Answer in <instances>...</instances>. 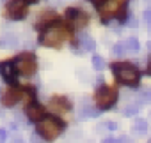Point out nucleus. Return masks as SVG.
<instances>
[{
    "mask_svg": "<svg viewBox=\"0 0 151 143\" xmlns=\"http://www.w3.org/2000/svg\"><path fill=\"white\" fill-rule=\"evenodd\" d=\"M69 37H71V30L64 23H53V25H48L41 32L39 42L48 48H60L62 42Z\"/></svg>",
    "mask_w": 151,
    "mask_h": 143,
    "instance_id": "nucleus-1",
    "label": "nucleus"
},
{
    "mask_svg": "<svg viewBox=\"0 0 151 143\" xmlns=\"http://www.w3.org/2000/svg\"><path fill=\"white\" fill-rule=\"evenodd\" d=\"M112 73L116 76V80L123 85H130V87H137L139 81H140V73L139 69L132 64H126V62H117V64H112Z\"/></svg>",
    "mask_w": 151,
    "mask_h": 143,
    "instance_id": "nucleus-2",
    "label": "nucleus"
},
{
    "mask_svg": "<svg viewBox=\"0 0 151 143\" xmlns=\"http://www.w3.org/2000/svg\"><path fill=\"white\" fill-rule=\"evenodd\" d=\"M64 122L55 118V117H45L41 122H37V134L46 139V141H53L55 138H59V134L64 131Z\"/></svg>",
    "mask_w": 151,
    "mask_h": 143,
    "instance_id": "nucleus-3",
    "label": "nucleus"
},
{
    "mask_svg": "<svg viewBox=\"0 0 151 143\" xmlns=\"http://www.w3.org/2000/svg\"><path fill=\"white\" fill-rule=\"evenodd\" d=\"M126 2H128V0H107L105 4H101L98 7L101 21H110L116 16L119 18V14L126 9Z\"/></svg>",
    "mask_w": 151,
    "mask_h": 143,
    "instance_id": "nucleus-4",
    "label": "nucleus"
},
{
    "mask_svg": "<svg viewBox=\"0 0 151 143\" xmlns=\"http://www.w3.org/2000/svg\"><path fill=\"white\" fill-rule=\"evenodd\" d=\"M14 65L18 69V73H22L23 76H32L37 69V62H36V55L30 51H23L14 58Z\"/></svg>",
    "mask_w": 151,
    "mask_h": 143,
    "instance_id": "nucleus-5",
    "label": "nucleus"
},
{
    "mask_svg": "<svg viewBox=\"0 0 151 143\" xmlns=\"http://www.w3.org/2000/svg\"><path fill=\"white\" fill-rule=\"evenodd\" d=\"M94 101L98 104V108L103 111V110H109L116 104L117 101V90L112 88V87H100L96 90V96H94Z\"/></svg>",
    "mask_w": 151,
    "mask_h": 143,
    "instance_id": "nucleus-6",
    "label": "nucleus"
},
{
    "mask_svg": "<svg viewBox=\"0 0 151 143\" xmlns=\"http://www.w3.org/2000/svg\"><path fill=\"white\" fill-rule=\"evenodd\" d=\"M27 13H29V7L25 0H11L6 7V16L9 20H23Z\"/></svg>",
    "mask_w": 151,
    "mask_h": 143,
    "instance_id": "nucleus-7",
    "label": "nucleus"
},
{
    "mask_svg": "<svg viewBox=\"0 0 151 143\" xmlns=\"http://www.w3.org/2000/svg\"><path fill=\"white\" fill-rule=\"evenodd\" d=\"M34 96V90L30 88V90H25V88H9L6 94H4V97H2V103H4V106H13V104H16L20 99H23L25 96Z\"/></svg>",
    "mask_w": 151,
    "mask_h": 143,
    "instance_id": "nucleus-8",
    "label": "nucleus"
},
{
    "mask_svg": "<svg viewBox=\"0 0 151 143\" xmlns=\"http://www.w3.org/2000/svg\"><path fill=\"white\" fill-rule=\"evenodd\" d=\"M66 18L69 20L71 25H75L77 28L86 27L87 21H89V16H87L84 11H80V9H73V7H69V9L66 11Z\"/></svg>",
    "mask_w": 151,
    "mask_h": 143,
    "instance_id": "nucleus-9",
    "label": "nucleus"
},
{
    "mask_svg": "<svg viewBox=\"0 0 151 143\" xmlns=\"http://www.w3.org/2000/svg\"><path fill=\"white\" fill-rule=\"evenodd\" d=\"M16 73L18 69L14 65V62H0V74L7 83H14L16 81Z\"/></svg>",
    "mask_w": 151,
    "mask_h": 143,
    "instance_id": "nucleus-10",
    "label": "nucleus"
},
{
    "mask_svg": "<svg viewBox=\"0 0 151 143\" xmlns=\"http://www.w3.org/2000/svg\"><path fill=\"white\" fill-rule=\"evenodd\" d=\"M27 117L32 120V122H41L43 117H45V108L37 103H30L27 106Z\"/></svg>",
    "mask_w": 151,
    "mask_h": 143,
    "instance_id": "nucleus-11",
    "label": "nucleus"
},
{
    "mask_svg": "<svg viewBox=\"0 0 151 143\" xmlns=\"http://www.w3.org/2000/svg\"><path fill=\"white\" fill-rule=\"evenodd\" d=\"M50 106H52V110H55V111H69V110H71V103H69L66 97H62V96L53 97V99L50 101Z\"/></svg>",
    "mask_w": 151,
    "mask_h": 143,
    "instance_id": "nucleus-12",
    "label": "nucleus"
},
{
    "mask_svg": "<svg viewBox=\"0 0 151 143\" xmlns=\"http://www.w3.org/2000/svg\"><path fill=\"white\" fill-rule=\"evenodd\" d=\"M57 18V13L53 11V9H45V13L37 18V21H36V27H43V25H52V20H55Z\"/></svg>",
    "mask_w": 151,
    "mask_h": 143,
    "instance_id": "nucleus-13",
    "label": "nucleus"
},
{
    "mask_svg": "<svg viewBox=\"0 0 151 143\" xmlns=\"http://www.w3.org/2000/svg\"><path fill=\"white\" fill-rule=\"evenodd\" d=\"M78 44H80V48L86 50V51H94V48H96L94 39H91L87 34H82V35L78 37Z\"/></svg>",
    "mask_w": 151,
    "mask_h": 143,
    "instance_id": "nucleus-14",
    "label": "nucleus"
},
{
    "mask_svg": "<svg viewBox=\"0 0 151 143\" xmlns=\"http://www.w3.org/2000/svg\"><path fill=\"white\" fill-rule=\"evenodd\" d=\"M123 46H124V50L126 51H139V41L135 39V37H130V39H126L124 42H123Z\"/></svg>",
    "mask_w": 151,
    "mask_h": 143,
    "instance_id": "nucleus-15",
    "label": "nucleus"
},
{
    "mask_svg": "<svg viewBox=\"0 0 151 143\" xmlns=\"http://www.w3.org/2000/svg\"><path fill=\"white\" fill-rule=\"evenodd\" d=\"M139 103H140V104L151 103V88H146V90H142V92L139 94Z\"/></svg>",
    "mask_w": 151,
    "mask_h": 143,
    "instance_id": "nucleus-16",
    "label": "nucleus"
},
{
    "mask_svg": "<svg viewBox=\"0 0 151 143\" xmlns=\"http://www.w3.org/2000/svg\"><path fill=\"white\" fill-rule=\"evenodd\" d=\"M133 127H135V131H137V132H146V131H147V122H146V120H142V118H137Z\"/></svg>",
    "mask_w": 151,
    "mask_h": 143,
    "instance_id": "nucleus-17",
    "label": "nucleus"
},
{
    "mask_svg": "<svg viewBox=\"0 0 151 143\" xmlns=\"http://www.w3.org/2000/svg\"><path fill=\"white\" fill-rule=\"evenodd\" d=\"M137 113H139V106H137V104H130V106H126L124 111H123L124 117H133V115H137Z\"/></svg>",
    "mask_w": 151,
    "mask_h": 143,
    "instance_id": "nucleus-18",
    "label": "nucleus"
},
{
    "mask_svg": "<svg viewBox=\"0 0 151 143\" xmlns=\"http://www.w3.org/2000/svg\"><path fill=\"white\" fill-rule=\"evenodd\" d=\"M93 65H94V69H96V71H101V69L105 67V60H103L101 57L94 55V57H93Z\"/></svg>",
    "mask_w": 151,
    "mask_h": 143,
    "instance_id": "nucleus-19",
    "label": "nucleus"
},
{
    "mask_svg": "<svg viewBox=\"0 0 151 143\" xmlns=\"http://www.w3.org/2000/svg\"><path fill=\"white\" fill-rule=\"evenodd\" d=\"M0 46H4V48H7V46H16V39H14V35H9V37H4L2 41H0Z\"/></svg>",
    "mask_w": 151,
    "mask_h": 143,
    "instance_id": "nucleus-20",
    "label": "nucleus"
},
{
    "mask_svg": "<svg viewBox=\"0 0 151 143\" xmlns=\"http://www.w3.org/2000/svg\"><path fill=\"white\" fill-rule=\"evenodd\" d=\"M124 53H126V50H124L123 44H116V46H114V55H116V57H121V55H124Z\"/></svg>",
    "mask_w": 151,
    "mask_h": 143,
    "instance_id": "nucleus-21",
    "label": "nucleus"
},
{
    "mask_svg": "<svg viewBox=\"0 0 151 143\" xmlns=\"http://www.w3.org/2000/svg\"><path fill=\"white\" fill-rule=\"evenodd\" d=\"M144 20H146V21H149V23H151V7H149V9H146V11H144Z\"/></svg>",
    "mask_w": 151,
    "mask_h": 143,
    "instance_id": "nucleus-22",
    "label": "nucleus"
},
{
    "mask_svg": "<svg viewBox=\"0 0 151 143\" xmlns=\"http://www.w3.org/2000/svg\"><path fill=\"white\" fill-rule=\"evenodd\" d=\"M6 138H7V132H6L4 129H0V143H4V141H6Z\"/></svg>",
    "mask_w": 151,
    "mask_h": 143,
    "instance_id": "nucleus-23",
    "label": "nucleus"
},
{
    "mask_svg": "<svg viewBox=\"0 0 151 143\" xmlns=\"http://www.w3.org/2000/svg\"><path fill=\"white\" fill-rule=\"evenodd\" d=\"M89 2H91V4H94V6H98V7H100V6H101V4H105V2H107V0H89Z\"/></svg>",
    "mask_w": 151,
    "mask_h": 143,
    "instance_id": "nucleus-24",
    "label": "nucleus"
},
{
    "mask_svg": "<svg viewBox=\"0 0 151 143\" xmlns=\"http://www.w3.org/2000/svg\"><path fill=\"white\" fill-rule=\"evenodd\" d=\"M117 127V124H114V122H107V129H110V131H114Z\"/></svg>",
    "mask_w": 151,
    "mask_h": 143,
    "instance_id": "nucleus-25",
    "label": "nucleus"
},
{
    "mask_svg": "<svg viewBox=\"0 0 151 143\" xmlns=\"http://www.w3.org/2000/svg\"><path fill=\"white\" fill-rule=\"evenodd\" d=\"M103 143H117V141H116L114 138H105V139H103Z\"/></svg>",
    "mask_w": 151,
    "mask_h": 143,
    "instance_id": "nucleus-26",
    "label": "nucleus"
},
{
    "mask_svg": "<svg viewBox=\"0 0 151 143\" xmlns=\"http://www.w3.org/2000/svg\"><path fill=\"white\" fill-rule=\"evenodd\" d=\"M146 73H147V74H149V76H151V60H149V62H147V69H146Z\"/></svg>",
    "mask_w": 151,
    "mask_h": 143,
    "instance_id": "nucleus-27",
    "label": "nucleus"
},
{
    "mask_svg": "<svg viewBox=\"0 0 151 143\" xmlns=\"http://www.w3.org/2000/svg\"><path fill=\"white\" fill-rule=\"evenodd\" d=\"M14 143H25V141H23V139H16Z\"/></svg>",
    "mask_w": 151,
    "mask_h": 143,
    "instance_id": "nucleus-28",
    "label": "nucleus"
},
{
    "mask_svg": "<svg viewBox=\"0 0 151 143\" xmlns=\"http://www.w3.org/2000/svg\"><path fill=\"white\" fill-rule=\"evenodd\" d=\"M25 2H37V0H25Z\"/></svg>",
    "mask_w": 151,
    "mask_h": 143,
    "instance_id": "nucleus-29",
    "label": "nucleus"
},
{
    "mask_svg": "<svg viewBox=\"0 0 151 143\" xmlns=\"http://www.w3.org/2000/svg\"><path fill=\"white\" fill-rule=\"evenodd\" d=\"M147 48H149V50H151V42H147Z\"/></svg>",
    "mask_w": 151,
    "mask_h": 143,
    "instance_id": "nucleus-30",
    "label": "nucleus"
}]
</instances>
